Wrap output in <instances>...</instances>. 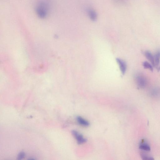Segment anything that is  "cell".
Returning <instances> with one entry per match:
<instances>
[{
	"instance_id": "obj_2",
	"label": "cell",
	"mask_w": 160,
	"mask_h": 160,
	"mask_svg": "<svg viewBox=\"0 0 160 160\" xmlns=\"http://www.w3.org/2000/svg\"><path fill=\"white\" fill-rule=\"evenodd\" d=\"M136 81L138 87L145 88L147 85V81L145 76L141 74H137L135 77Z\"/></svg>"
},
{
	"instance_id": "obj_1",
	"label": "cell",
	"mask_w": 160,
	"mask_h": 160,
	"mask_svg": "<svg viewBox=\"0 0 160 160\" xmlns=\"http://www.w3.org/2000/svg\"><path fill=\"white\" fill-rule=\"evenodd\" d=\"M49 8L45 2L40 3L37 8V12L40 17L45 18L48 15Z\"/></svg>"
},
{
	"instance_id": "obj_7",
	"label": "cell",
	"mask_w": 160,
	"mask_h": 160,
	"mask_svg": "<svg viewBox=\"0 0 160 160\" xmlns=\"http://www.w3.org/2000/svg\"><path fill=\"white\" fill-rule=\"evenodd\" d=\"M76 119L79 124L82 126L87 127L89 125L88 121L81 116H78Z\"/></svg>"
},
{
	"instance_id": "obj_12",
	"label": "cell",
	"mask_w": 160,
	"mask_h": 160,
	"mask_svg": "<svg viewBox=\"0 0 160 160\" xmlns=\"http://www.w3.org/2000/svg\"><path fill=\"white\" fill-rule=\"evenodd\" d=\"M25 154L24 152H21L18 155L17 159L19 160L22 159L25 157Z\"/></svg>"
},
{
	"instance_id": "obj_10",
	"label": "cell",
	"mask_w": 160,
	"mask_h": 160,
	"mask_svg": "<svg viewBox=\"0 0 160 160\" xmlns=\"http://www.w3.org/2000/svg\"><path fill=\"white\" fill-rule=\"evenodd\" d=\"M139 148L141 149L147 151H151V147L149 145L145 144H142V143L140 145Z\"/></svg>"
},
{
	"instance_id": "obj_5",
	"label": "cell",
	"mask_w": 160,
	"mask_h": 160,
	"mask_svg": "<svg viewBox=\"0 0 160 160\" xmlns=\"http://www.w3.org/2000/svg\"><path fill=\"white\" fill-rule=\"evenodd\" d=\"M155 61V67L157 69L158 71H160V67L159 65L160 62V50L157 51L154 55Z\"/></svg>"
},
{
	"instance_id": "obj_11",
	"label": "cell",
	"mask_w": 160,
	"mask_h": 160,
	"mask_svg": "<svg viewBox=\"0 0 160 160\" xmlns=\"http://www.w3.org/2000/svg\"><path fill=\"white\" fill-rule=\"evenodd\" d=\"M160 93V89L158 88H155L152 90L151 94L153 96H157Z\"/></svg>"
},
{
	"instance_id": "obj_3",
	"label": "cell",
	"mask_w": 160,
	"mask_h": 160,
	"mask_svg": "<svg viewBox=\"0 0 160 160\" xmlns=\"http://www.w3.org/2000/svg\"><path fill=\"white\" fill-rule=\"evenodd\" d=\"M72 134L74 136L78 144H84L87 141V139L80 133L75 131H73Z\"/></svg>"
},
{
	"instance_id": "obj_9",
	"label": "cell",
	"mask_w": 160,
	"mask_h": 160,
	"mask_svg": "<svg viewBox=\"0 0 160 160\" xmlns=\"http://www.w3.org/2000/svg\"><path fill=\"white\" fill-rule=\"evenodd\" d=\"M143 65L145 69H149L152 72L153 71V66L148 62L145 61L143 62Z\"/></svg>"
},
{
	"instance_id": "obj_4",
	"label": "cell",
	"mask_w": 160,
	"mask_h": 160,
	"mask_svg": "<svg viewBox=\"0 0 160 160\" xmlns=\"http://www.w3.org/2000/svg\"><path fill=\"white\" fill-rule=\"evenodd\" d=\"M117 62L118 63V64L119 66L120 70L123 75L125 74L127 69V65L125 62L119 58L116 59Z\"/></svg>"
},
{
	"instance_id": "obj_13",
	"label": "cell",
	"mask_w": 160,
	"mask_h": 160,
	"mask_svg": "<svg viewBox=\"0 0 160 160\" xmlns=\"http://www.w3.org/2000/svg\"><path fill=\"white\" fill-rule=\"evenodd\" d=\"M141 158L143 159L144 160H152L154 159L152 157H150L147 156L144 154L141 155Z\"/></svg>"
},
{
	"instance_id": "obj_8",
	"label": "cell",
	"mask_w": 160,
	"mask_h": 160,
	"mask_svg": "<svg viewBox=\"0 0 160 160\" xmlns=\"http://www.w3.org/2000/svg\"><path fill=\"white\" fill-rule=\"evenodd\" d=\"M88 14L89 17L92 21H95L97 19V16L96 12L92 9L88 10Z\"/></svg>"
},
{
	"instance_id": "obj_6",
	"label": "cell",
	"mask_w": 160,
	"mask_h": 160,
	"mask_svg": "<svg viewBox=\"0 0 160 160\" xmlns=\"http://www.w3.org/2000/svg\"><path fill=\"white\" fill-rule=\"evenodd\" d=\"M144 54L146 57L151 62L152 65L155 67V61L154 55L149 51H145Z\"/></svg>"
}]
</instances>
